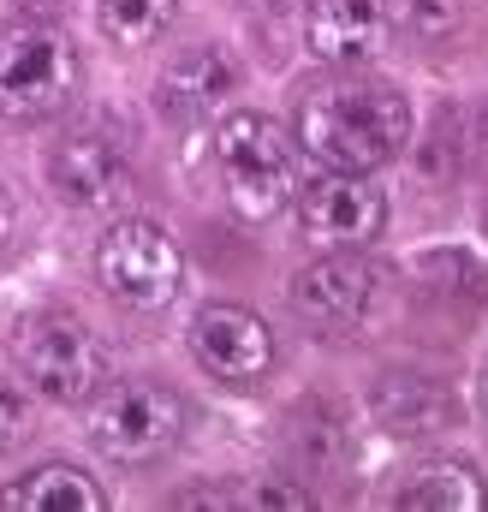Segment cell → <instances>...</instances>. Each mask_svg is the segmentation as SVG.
I'll return each instance as SVG.
<instances>
[{"mask_svg": "<svg viewBox=\"0 0 488 512\" xmlns=\"http://www.w3.org/2000/svg\"><path fill=\"white\" fill-rule=\"evenodd\" d=\"M405 137H411L405 96L375 78H334L310 90L298 108V143L334 173H369L393 161Z\"/></svg>", "mask_w": 488, "mask_h": 512, "instance_id": "cell-1", "label": "cell"}, {"mask_svg": "<svg viewBox=\"0 0 488 512\" xmlns=\"http://www.w3.org/2000/svg\"><path fill=\"white\" fill-rule=\"evenodd\" d=\"M78 90V48L48 18L0 24V120H48Z\"/></svg>", "mask_w": 488, "mask_h": 512, "instance_id": "cell-2", "label": "cell"}, {"mask_svg": "<svg viewBox=\"0 0 488 512\" xmlns=\"http://www.w3.org/2000/svg\"><path fill=\"white\" fill-rule=\"evenodd\" d=\"M215 173H221V191L233 203V215L244 221H268L292 203L298 191V161H292V143L268 126L262 114H233L215 131Z\"/></svg>", "mask_w": 488, "mask_h": 512, "instance_id": "cell-3", "label": "cell"}, {"mask_svg": "<svg viewBox=\"0 0 488 512\" xmlns=\"http://www.w3.org/2000/svg\"><path fill=\"white\" fill-rule=\"evenodd\" d=\"M12 358H18L24 382L36 387L42 399H54V405H84V399H96V387L108 382L102 340L78 316H66V310H42V316L18 322Z\"/></svg>", "mask_w": 488, "mask_h": 512, "instance_id": "cell-4", "label": "cell"}, {"mask_svg": "<svg viewBox=\"0 0 488 512\" xmlns=\"http://www.w3.org/2000/svg\"><path fill=\"white\" fill-rule=\"evenodd\" d=\"M185 429V405L179 393L155 382H114L96 387V405H90V441L96 453L120 459V465H143V459H161Z\"/></svg>", "mask_w": 488, "mask_h": 512, "instance_id": "cell-5", "label": "cell"}, {"mask_svg": "<svg viewBox=\"0 0 488 512\" xmlns=\"http://www.w3.org/2000/svg\"><path fill=\"white\" fill-rule=\"evenodd\" d=\"M96 274H102V292L114 304H125V310H161L185 286V256L167 239V227L120 221L96 245Z\"/></svg>", "mask_w": 488, "mask_h": 512, "instance_id": "cell-6", "label": "cell"}, {"mask_svg": "<svg viewBox=\"0 0 488 512\" xmlns=\"http://www.w3.org/2000/svg\"><path fill=\"white\" fill-rule=\"evenodd\" d=\"M298 197V227L316 251H364L387 221V197L369 185L364 173H322L292 191Z\"/></svg>", "mask_w": 488, "mask_h": 512, "instance_id": "cell-7", "label": "cell"}, {"mask_svg": "<svg viewBox=\"0 0 488 512\" xmlns=\"http://www.w3.org/2000/svg\"><path fill=\"white\" fill-rule=\"evenodd\" d=\"M48 179H54V191L72 209H120L125 197H131V185H137L125 149L114 137H102V131L60 137L54 155H48Z\"/></svg>", "mask_w": 488, "mask_h": 512, "instance_id": "cell-8", "label": "cell"}, {"mask_svg": "<svg viewBox=\"0 0 488 512\" xmlns=\"http://www.w3.org/2000/svg\"><path fill=\"white\" fill-rule=\"evenodd\" d=\"M191 352L209 376L221 382H256L274 364V334L262 316H250L244 304H209L191 322Z\"/></svg>", "mask_w": 488, "mask_h": 512, "instance_id": "cell-9", "label": "cell"}, {"mask_svg": "<svg viewBox=\"0 0 488 512\" xmlns=\"http://www.w3.org/2000/svg\"><path fill=\"white\" fill-rule=\"evenodd\" d=\"M233 96H239V66H233V54H221V48H191V54H179V60L161 72V84H155V108H161V120H173V126H203V120H215Z\"/></svg>", "mask_w": 488, "mask_h": 512, "instance_id": "cell-10", "label": "cell"}, {"mask_svg": "<svg viewBox=\"0 0 488 512\" xmlns=\"http://www.w3.org/2000/svg\"><path fill=\"white\" fill-rule=\"evenodd\" d=\"M304 42L322 66H369L387 48V12L381 0H310L304 6Z\"/></svg>", "mask_w": 488, "mask_h": 512, "instance_id": "cell-11", "label": "cell"}, {"mask_svg": "<svg viewBox=\"0 0 488 512\" xmlns=\"http://www.w3.org/2000/svg\"><path fill=\"white\" fill-rule=\"evenodd\" d=\"M292 304H298V316H310L322 328H352L375 304V268H364L352 251H328L322 262L298 268Z\"/></svg>", "mask_w": 488, "mask_h": 512, "instance_id": "cell-12", "label": "cell"}, {"mask_svg": "<svg viewBox=\"0 0 488 512\" xmlns=\"http://www.w3.org/2000/svg\"><path fill=\"white\" fill-rule=\"evenodd\" d=\"M369 411L387 435H435L453 423V399L447 387L429 376H381L369 393Z\"/></svg>", "mask_w": 488, "mask_h": 512, "instance_id": "cell-13", "label": "cell"}, {"mask_svg": "<svg viewBox=\"0 0 488 512\" xmlns=\"http://www.w3.org/2000/svg\"><path fill=\"white\" fill-rule=\"evenodd\" d=\"M393 507L399 512H483L488 489L465 459H429V465H417V471L399 483Z\"/></svg>", "mask_w": 488, "mask_h": 512, "instance_id": "cell-14", "label": "cell"}, {"mask_svg": "<svg viewBox=\"0 0 488 512\" xmlns=\"http://www.w3.org/2000/svg\"><path fill=\"white\" fill-rule=\"evenodd\" d=\"M0 507L6 512H102L108 495H102L84 471H72V465H42V471H30L24 483H12V489L0 495Z\"/></svg>", "mask_w": 488, "mask_h": 512, "instance_id": "cell-15", "label": "cell"}, {"mask_svg": "<svg viewBox=\"0 0 488 512\" xmlns=\"http://www.w3.org/2000/svg\"><path fill=\"white\" fill-rule=\"evenodd\" d=\"M292 459H298V471H310V477H328V471H340L346 459H352V423H346V411L340 405H310L298 423H292Z\"/></svg>", "mask_w": 488, "mask_h": 512, "instance_id": "cell-16", "label": "cell"}, {"mask_svg": "<svg viewBox=\"0 0 488 512\" xmlns=\"http://www.w3.org/2000/svg\"><path fill=\"white\" fill-rule=\"evenodd\" d=\"M173 18H179V0H102V6H96L102 36L120 42V48H149V42H161V36L173 30Z\"/></svg>", "mask_w": 488, "mask_h": 512, "instance_id": "cell-17", "label": "cell"}, {"mask_svg": "<svg viewBox=\"0 0 488 512\" xmlns=\"http://www.w3.org/2000/svg\"><path fill=\"white\" fill-rule=\"evenodd\" d=\"M405 24L423 42H447L465 24V0H405Z\"/></svg>", "mask_w": 488, "mask_h": 512, "instance_id": "cell-18", "label": "cell"}, {"mask_svg": "<svg viewBox=\"0 0 488 512\" xmlns=\"http://www.w3.org/2000/svg\"><path fill=\"white\" fill-rule=\"evenodd\" d=\"M30 429V399L18 393L12 382H0V453H12Z\"/></svg>", "mask_w": 488, "mask_h": 512, "instance_id": "cell-19", "label": "cell"}, {"mask_svg": "<svg viewBox=\"0 0 488 512\" xmlns=\"http://www.w3.org/2000/svg\"><path fill=\"white\" fill-rule=\"evenodd\" d=\"M250 507H310V495L286 489V483H262V489H250Z\"/></svg>", "mask_w": 488, "mask_h": 512, "instance_id": "cell-20", "label": "cell"}, {"mask_svg": "<svg viewBox=\"0 0 488 512\" xmlns=\"http://www.w3.org/2000/svg\"><path fill=\"white\" fill-rule=\"evenodd\" d=\"M12 239H18V203H12V191L0 185V256L12 251Z\"/></svg>", "mask_w": 488, "mask_h": 512, "instance_id": "cell-21", "label": "cell"}, {"mask_svg": "<svg viewBox=\"0 0 488 512\" xmlns=\"http://www.w3.org/2000/svg\"><path fill=\"white\" fill-rule=\"evenodd\" d=\"M173 507H227V495H173Z\"/></svg>", "mask_w": 488, "mask_h": 512, "instance_id": "cell-22", "label": "cell"}, {"mask_svg": "<svg viewBox=\"0 0 488 512\" xmlns=\"http://www.w3.org/2000/svg\"><path fill=\"white\" fill-rule=\"evenodd\" d=\"M24 6H30V12H60L66 0H24Z\"/></svg>", "mask_w": 488, "mask_h": 512, "instance_id": "cell-23", "label": "cell"}, {"mask_svg": "<svg viewBox=\"0 0 488 512\" xmlns=\"http://www.w3.org/2000/svg\"><path fill=\"white\" fill-rule=\"evenodd\" d=\"M250 6H256V12H286L292 0H250Z\"/></svg>", "mask_w": 488, "mask_h": 512, "instance_id": "cell-24", "label": "cell"}, {"mask_svg": "<svg viewBox=\"0 0 488 512\" xmlns=\"http://www.w3.org/2000/svg\"><path fill=\"white\" fill-rule=\"evenodd\" d=\"M483 131H488V108H483Z\"/></svg>", "mask_w": 488, "mask_h": 512, "instance_id": "cell-25", "label": "cell"}, {"mask_svg": "<svg viewBox=\"0 0 488 512\" xmlns=\"http://www.w3.org/2000/svg\"><path fill=\"white\" fill-rule=\"evenodd\" d=\"M483 227H488V209H483Z\"/></svg>", "mask_w": 488, "mask_h": 512, "instance_id": "cell-26", "label": "cell"}]
</instances>
